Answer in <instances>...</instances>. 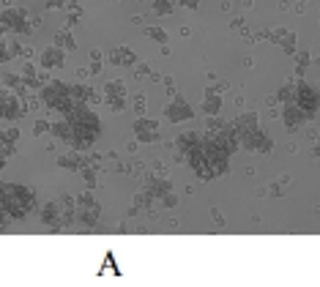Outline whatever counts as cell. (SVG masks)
<instances>
[{
    "label": "cell",
    "mask_w": 320,
    "mask_h": 287,
    "mask_svg": "<svg viewBox=\"0 0 320 287\" xmlns=\"http://www.w3.org/2000/svg\"><path fill=\"white\" fill-rule=\"evenodd\" d=\"M38 96H42V102L47 107H52L58 102V99L69 96V82H60V79H50V82L44 85L42 90H38Z\"/></svg>",
    "instance_id": "cell-6"
},
{
    "label": "cell",
    "mask_w": 320,
    "mask_h": 287,
    "mask_svg": "<svg viewBox=\"0 0 320 287\" xmlns=\"http://www.w3.org/2000/svg\"><path fill=\"white\" fill-rule=\"evenodd\" d=\"M52 129V121H47V118H36V123H33V134L42 137V134H50Z\"/></svg>",
    "instance_id": "cell-21"
},
{
    "label": "cell",
    "mask_w": 320,
    "mask_h": 287,
    "mask_svg": "<svg viewBox=\"0 0 320 287\" xmlns=\"http://www.w3.org/2000/svg\"><path fill=\"white\" fill-rule=\"evenodd\" d=\"M151 9L156 14H170V11H173V0H153Z\"/></svg>",
    "instance_id": "cell-22"
},
{
    "label": "cell",
    "mask_w": 320,
    "mask_h": 287,
    "mask_svg": "<svg viewBox=\"0 0 320 287\" xmlns=\"http://www.w3.org/2000/svg\"><path fill=\"white\" fill-rule=\"evenodd\" d=\"M181 3H183V6H186V9H194V6H197V3H200V0H181Z\"/></svg>",
    "instance_id": "cell-36"
},
{
    "label": "cell",
    "mask_w": 320,
    "mask_h": 287,
    "mask_svg": "<svg viewBox=\"0 0 320 287\" xmlns=\"http://www.w3.org/2000/svg\"><path fill=\"white\" fill-rule=\"evenodd\" d=\"M104 96H126V88L121 79H110V82L104 85Z\"/></svg>",
    "instance_id": "cell-18"
},
{
    "label": "cell",
    "mask_w": 320,
    "mask_h": 287,
    "mask_svg": "<svg viewBox=\"0 0 320 287\" xmlns=\"http://www.w3.org/2000/svg\"><path fill=\"white\" fill-rule=\"evenodd\" d=\"M101 71V63H91V69H88V74H99Z\"/></svg>",
    "instance_id": "cell-34"
},
{
    "label": "cell",
    "mask_w": 320,
    "mask_h": 287,
    "mask_svg": "<svg viewBox=\"0 0 320 287\" xmlns=\"http://www.w3.org/2000/svg\"><path fill=\"white\" fill-rule=\"evenodd\" d=\"M3 85L9 90L19 93V96H25V93H28V82H25L22 74H11V71H6V74H3Z\"/></svg>",
    "instance_id": "cell-12"
},
{
    "label": "cell",
    "mask_w": 320,
    "mask_h": 287,
    "mask_svg": "<svg viewBox=\"0 0 320 287\" xmlns=\"http://www.w3.org/2000/svg\"><path fill=\"white\" fill-rule=\"evenodd\" d=\"M79 175L85 178V186H88V189H96V167L85 164L83 170H79Z\"/></svg>",
    "instance_id": "cell-19"
},
{
    "label": "cell",
    "mask_w": 320,
    "mask_h": 287,
    "mask_svg": "<svg viewBox=\"0 0 320 287\" xmlns=\"http://www.w3.org/2000/svg\"><path fill=\"white\" fill-rule=\"evenodd\" d=\"M162 205H165V208H173V205H178V197H175L173 192H170V195L162 197Z\"/></svg>",
    "instance_id": "cell-29"
},
{
    "label": "cell",
    "mask_w": 320,
    "mask_h": 287,
    "mask_svg": "<svg viewBox=\"0 0 320 287\" xmlns=\"http://www.w3.org/2000/svg\"><path fill=\"white\" fill-rule=\"evenodd\" d=\"M14 58H11L9 52V38H0V63H11Z\"/></svg>",
    "instance_id": "cell-25"
},
{
    "label": "cell",
    "mask_w": 320,
    "mask_h": 287,
    "mask_svg": "<svg viewBox=\"0 0 320 287\" xmlns=\"http://www.w3.org/2000/svg\"><path fill=\"white\" fill-rule=\"evenodd\" d=\"M132 104H134V112H137V115L145 112V96H142V93H137V96L132 99Z\"/></svg>",
    "instance_id": "cell-27"
},
{
    "label": "cell",
    "mask_w": 320,
    "mask_h": 287,
    "mask_svg": "<svg viewBox=\"0 0 320 287\" xmlns=\"http://www.w3.org/2000/svg\"><path fill=\"white\" fill-rule=\"evenodd\" d=\"M165 118H167V121H173V123H178V121H189V118H194V110L178 96V99H173V102L165 107Z\"/></svg>",
    "instance_id": "cell-7"
},
{
    "label": "cell",
    "mask_w": 320,
    "mask_h": 287,
    "mask_svg": "<svg viewBox=\"0 0 320 287\" xmlns=\"http://www.w3.org/2000/svg\"><path fill=\"white\" fill-rule=\"evenodd\" d=\"M50 134L55 137V139H60L63 145H71V139H74V129H71V121L66 115H60V118H55L52 121V129H50Z\"/></svg>",
    "instance_id": "cell-8"
},
{
    "label": "cell",
    "mask_w": 320,
    "mask_h": 287,
    "mask_svg": "<svg viewBox=\"0 0 320 287\" xmlns=\"http://www.w3.org/2000/svg\"><path fill=\"white\" fill-rule=\"evenodd\" d=\"M0 28H6L11 33H33L30 11L22 9V6H6L0 11Z\"/></svg>",
    "instance_id": "cell-1"
},
{
    "label": "cell",
    "mask_w": 320,
    "mask_h": 287,
    "mask_svg": "<svg viewBox=\"0 0 320 287\" xmlns=\"http://www.w3.org/2000/svg\"><path fill=\"white\" fill-rule=\"evenodd\" d=\"M134 74H137V77H145V74H148V69H145V66H142V63H137V69H134Z\"/></svg>",
    "instance_id": "cell-33"
},
{
    "label": "cell",
    "mask_w": 320,
    "mask_h": 287,
    "mask_svg": "<svg viewBox=\"0 0 320 287\" xmlns=\"http://www.w3.org/2000/svg\"><path fill=\"white\" fill-rule=\"evenodd\" d=\"M145 33H148V36L153 38V41H159V44H167V33L162 30V28H156V25H153V28H148Z\"/></svg>",
    "instance_id": "cell-24"
},
{
    "label": "cell",
    "mask_w": 320,
    "mask_h": 287,
    "mask_svg": "<svg viewBox=\"0 0 320 287\" xmlns=\"http://www.w3.org/2000/svg\"><path fill=\"white\" fill-rule=\"evenodd\" d=\"M52 44L63 46L66 52L77 50V38L71 36V30H69V28H60V30H55V36H52Z\"/></svg>",
    "instance_id": "cell-13"
},
{
    "label": "cell",
    "mask_w": 320,
    "mask_h": 287,
    "mask_svg": "<svg viewBox=\"0 0 320 287\" xmlns=\"http://www.w3.org/2000/svg\"><path fill=\"white\" fill-rule=\"evenodd\" d=\"M175 148L189 156V153H194V151H200V148H203V139L197 137L194 131H183V134L175 139Z\"/></svg>",
    "instance_id": "cell-11"
},
{
    "label": "cell",
    "mask_w": 320,
    "mask_h": 287,
    "mask_svg": "<svg viewBox=\"0 0 320 287\" xmlns=\"http://www.w3.org/2000/svg\"><path fill=\"white\" fill-rule=\"evenodd\" d=\"M298 107H301V112L306 110V115H312V112L320 107V96L309 88V85H301V88H298Z\"/></svg>",
    "instance_id": "cell-10"
},
{
    "label": "cell",
    "mask_w": 320,
    "mask_h": 287,
    "mask_svg": "<svg viewBox=\"0 0 320 287\" xmlns=\"http://www.w3.org/2000/svg\"><path fill=\"white\" fill-rule=\"evenodd\" d=\"M132 131H134V139L137 142H156L159 139V121H151V118L140 115L137 121L132 123Z\"/></svg>",
    "instance_id": "cell-2"
},
{
    "label": "cell",
    "mask_w": 320,
    "mask_h": 287,
    "mask_svg": "<svg viewBox=\"0 0 320 287\" xmlns=\"http://www.w3.org/2000/svg\"><path fill=\"white\" fill-rule=\"evenodd\" d=\"M101 216H104V211H101V205H77V224L85 227V230H93V227L101 224Z\"/></svg>",
    "instance_id": "cell-5"
},
{
    "label": "cell",
    "mask_w": 320,
    "mask_h": 287,
    "mask_svg": "<svg viewBox=\"0 0 320 287\" xmlns=\"http://www.w3.org/2000/svg\"><path fill=\"white\" fill-rule=\"evenodd\" d=\"M145 189L151 192L153 197H165V195H170V181H165V178H153V175H148Z\"/></svg>",
    "instance_id": "cell-15"
},
{
    "label": "cell",
    "mask_w": 320,
    "mask_h": 287,
    "mask_svg": "<svg viewBox=\"0 0 320 287\" xmlns=\"http://www.w3.org/2000/svg\"><path fill=\"white\" fill-rule=\"evenodd\" d=\"M6 137H9L11 142L19 145V129H17V126H9V129H6Z\"/></svg>",
    "instance_id": "cell-30"
},
{
    "label": "cell",
    "mask_w": 320,
    "mask_h": 287,
    "mask_svg": "<svg viewBox=\"0 0 320 287\" xmlns=\"http://www.w3.org/2000/svg\"><path fill=\"white\" fill-rule=\"evenodd\" d=\"M91 61L93 63H101V61H104V52H101V50H91Z\"/></svg>",
    "instance_id": "cell-32"
},
{
    "label": "cell",
    "mask_w": 320,
    "mask_h": 287,
    "mask_svg": "<svg viewBox=\"0 0 320 287\" xmlns=\"http://www.w3.org/2000/svg\"><path fill=\"white\" fill-rule=\"evenodd\" d=\"M66 63V50L58 44H50L44 46L42 52H38V69H60V66Z\"/></svg>",
    "instance_id": "cell-4"
},
{
    "label": "cell",
    "mask_w": 320,
    "mask_h": 287,
    "mask_svg": "<svg viewBox=\"0 0 320 287\" xmlns=\"http://www.w3.org/2000/svg\"><path fill=\"white\" fill-rule=\"evenodd\" d=\"M11 222H14V219L9 216V211H6V205L0 203V230H6V227H9Z\"/></svg>",
    "instance_id": "cell-28"
},
{
    "label": "cell",
    "mask_w": 320,
    "mask_h": 287,
    "mask_svg": "<svg viewBox=\"0 0 320 287\" xmlns=\"http://www.w3.org/2000/svg\"><path fill=\"white\" fill-rule=\"evenodd\" d=\"M107 107H110V112H124L129 107V96H104Z\"/></svg>",
    "instance_id": "cell-17"
},
{
    "label": "cell",
    "mask_w": 320,
    "mask_h": 287,
    "mask_svg": "<svg viewBox=\"0 0 320 287\" xmlns=\"http://www.w3.org/2000/svg\"><path fill=\"white\" fill-rule=\"evenodd\" d=\"M83 17H85V11L83 9H77V11H66V22H63V28H74V25H79L83 22Z\"/></svg>",
    "instance_id": "cell-20"
},
{
    "label": "cell",
    "mask_w": 320,
    "mask_h": 287,
    "mask_svg": "<svg viewBox=\"0 0 320 287\" xmlns=\"http://www.w3.org/2000/svg\"><path fill=\"white\" fill-rule=\"evenodd\" d=\"M77 205H96L93 189H88V192H83V195H77Z\"/></svg>",
    "instance_id": "cell-26"
},
{
    "label": "cell",
    "mask_w": 320,
    "mask_h": 287,
    "mask_svg": "<svg viewBox=\"0 0 320 287\" xmlns=\"http://www.w3.org/2000/svg\"><path fill=\"white\" fill-rule=\"evenodd\" d=\"M9 96H11V90L6 88H0V121H6V104H9Z\"/></svg>",
    "instance_id": "cell-23"
},
{
    "label": "cell",
    "mask_w": 320,
    "mask_h": 287,
    "mask_svg": "<svg viewBox=\"0 0 320 287\" xmlns=\"http://www.w3.org/2000/svg\"><path fill=\"white\" fill-rule=\"evenodd\" d=\"M222 107V99L216 96V88H206V99H203V110L208 112V115H216Z\"/></svg>",
    "instance_id": "cell-16"
},
{
    "label": "cell",
    "mask_w": 320,
    "mask_h": 287,
    "mask_svg": "<svg viewBox=\"0 0 320 287\" xmlns=\"http://www.w3.org/2000/svg\"><path fill=\"white\" fill-rule=\"evenodd\" d=\"M69 93H71V99H74L77 104L93 102V90L88 88V85H83V82H71V85H69Z\"/></svg>",
    "instance_id": "cell-14"
},
{
    "label": "cell",
    "mask_w": 320,
    "mask_h": 287,
    "mask_svg": "<svg viewBox=\"0 0 320 287\" xmlns=\"http://www.w3.org/2000/svg\"><path fill=\"white\" fill-rule=\"evenodd\" d=\"M137 145H140L137 139H134V142H126V151H129V153H134V151H137Z\"/></svg>",
    "instance_id": "cell-35"
},
{
    "label": "cell",
    "mask_w": 320,
    "mask_h": 287,
    "mask_svg": "<svg viewBox=\"0 0 320 287\" xmlns=\"http://www.w3.org/2000/svg\"><path fill=\"white\" fill-rule=\"evenodd\" d=\"M38 216H42V224L47 227V230H55V232H58V230H66V227H63V216H60L58 200L38 205Z\"/></svg>",
    "instance_id": "cell-3"
},
{
    "label": "cell",
    "mask_w": 320,
    "mask_h": 287,
    "mask_svg": "<svg viewBox=\"0 0 320 287\" xmlns=\"http://www.w3.org/2000/svg\"><path fill=\"white\" fill-rule=\"evenodd\" d=\"M69 0H47V9H66Z\"/></svg>",
    "instance_id": "cell-31"
},
{
    "label": "cell",
    "mask_w": 320,
    "mask_h": 287,
    "mask_svg": "<svg viewBox=\"0 0 320 287\" xmlns=\"http://www.w3.org/2000/svg\"><path fill=\"white\" fill-rule=\"evenodd\" d=\"M107 63L110 66H137V55L129 46H115L107 52Z\"/></svg>",
    "instance_id": "cell-9"
}]
</instances>
